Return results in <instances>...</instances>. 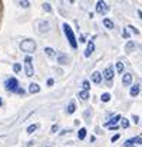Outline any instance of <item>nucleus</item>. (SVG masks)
Returning <instances> with one entry per match:
<instances>
[{
    "label": "nucleus",
    "mask_w": 142,
    "mask_h": 147,
    "mask_svg": "<svg viewBox=\"0 0 142 147\" xmlns=\"http://www.w3.org/2000/svg\"><path fill=\"white\" fill-rule=\"evenodd\" d=\"M63 30H65V35H66V38H67L70 46H72L73 49H76V48H78V42H76V38H75V35H73V30L70 29V26H69L67 23H63Z\"/></svg>",
    "instance_id": "f257e3e1"
},
{
    "label": "nucleus",
    "mask_w": 142,
    "mask_h": 147,
    "mask_svg": "<svg viewBox=\"0 0 142 147\" xmlns=\"http://www.w3.org/2000/svg\"><path fill=\"white\" fill-rule=\"evenodd\" d=\"M20 49L23 52H27V53H32L36 51V42L32 40V39H26V40H22L20 43Z\"/></svg>",
    "instance_id": "f03ea898"
},
{
    "label": "nucleus",
    "mask_w": 142,
    "mask_h": 147,
    "mask_svg": "<svg viewBox=\"0 0 142 147\" xmlns=\"http://www.w3.org/2000/svg\"><path fill=\"white\" fill-rule=\"evenodd\" d=\"M25 71L27 77H33V65H32V58L26 56L25 58Z\"/></svg>",
    "instance_id": "7ed1b4c3"
},
{
    "label": "nucleus",
    "mask_w": 142,
    "mask_h": 147,
    "mask_svg": "<svg viewBox=\"0 0 142 147\" xmlns=\"http://www.w3.org/2000/svg\"><path fill=\"white\" fill-rule=\"evenodd\" d=\"M36 26H37V30H39L40 33H46V32H49V29H50V23L46 22V20H39V22L36 23Z\"/></svg>",
    "instance_id": "20e7f679"
},
{
    "label": "nucleus",
    "mask_w": 142,
    "mask_h": 147,
    "mask_svg": "<svg viewBox=\"0 0 142 147\" xmlns=\"http://www.w3.org/2000/svg\"><path fill=\"white\" fill-rule=\"evenodd\" d=\"M17 87H19V82L16 78H10L6 81V90L7 91H17Z\"/></svg>",
    "instance_id": "39448f33"
},
{
    "label": "nucleus",
    "mask_w": 142,
    "mask_h": 147,
    "mask_svg": "<svg viewBox=\"0 0 142 147\" xmlns=\"http://www.w3.org/2000/svg\"><path fill=\"white\" fill-rule=\"evenodd\" d=\"M108 10H109V6H108L105 2L99 0V2L96 3V12H98V13H106Z\"/></svg>",
    "instance_id": "423d86ee"
},
{
    "label": "nucleus",
    "mask_w": 142,
    "mask_h": 147,
    "mask_svg": "<svg viewBox=\"0 0 142 147\" xmlns=\"http://www.w3.org/2000/svg\"><path fill=\"white\" fill-rule=\"evenodd\" d=\"M103 78L106 80V81H112V78H113V66L112 65H109L106 69H105V72H103Z\"/></svg>",
    "instance_id": "0eeeda50"
},
{
    "label": "nucleus",
    "mask_w": 142,
    "mask_h": 147,
    "mask_svg": "<svg viewBox=\"0 0 142 147\" xmlns=\"http://www.w3.org/2000/svg\"><path fill=\"white\" fill-rule=\"evenodd\" d=\"M93 51H95V45H93L92 40H89V42H88V48H86V51H85V56L89 58V56L93 53Z\"/></svg>",
    "instance_id": "6e6552de"
},
{
    "label": "nucleus",
    "mask_w": 142,
    "mask_h": 147,
    "mask_svg": "<svg viewBox=\"0 0 142 147\" xmlns=\"http://www.w3.org/2000/svg\"><path fill=\"white\" fill-rule=\"evenodd\" d=\"M131 82H132V75H131L129 72H126L125 75H123L122 84H123V87H129V85H131Z\"/></svg>",
    "instance_id": "1a4fd4ad"
},
{
    "label": "nucleus",
    "mask_w": 142,
    "mask_h": 147,
    "mask_svg": "<svg viewBox=\"0 0 142 147\" xmlns=\"http://www.w3.org/2000/svg\"><path fill=\"white\" fill-rule=\"evenodd\" d=\"M91 78H92V81H93L95 84H99V82L102 81V75H101V74H99L98 71H95V72L92 74V75H91Z\"/></svg>",
    "instance_id": "9d476101"
},
{
    "label": "nucleus",
    "mask_w": 142,
    "mask_h": 147,
    "mask_svg": "<svg viewBox=\"0 0 142 147\" xmlns=\"http://www.w3.org/2000/svg\"><path fill=\"white\" fill-rule=\"evenodd\" d=\"M66 111H67V114H73V113L76 111V104H75L73 101H70L69 105H67V110H66Z\"/></svg>",
    "instance_id": "9b49d317"
},
{
    "label": "nucleus",
    "mask_w": 142,
    "mask_h": 147,
    "mask_svg": "<svg viewBox=\"0 0 142 147\" xmlns=\"http://www.w3.org/2000/svg\"><path fill=\"white\" fill-rule=\"evenodd\" d=\"M121 118H122L121 115H115V117H113V118H112L111 121H108V123H106L105 125H106V127H112V125H113V124H116V123H118V121H119Z\"/></svg>",
    "instance_id": "f8f14e48"
},
{
    "label": "nucleus",
    "mask_w": 142,
    "mask_h": 147,
    "mask_svg": "<svg viewBox=\"0 0 142 147\" xmlns=\"http://www.w3.org/2000/svg\"><path fill=\"white\" fill-rule=\"evenodd\" d=\"M29 91H30L32 94H36V92L40 91V88H39L37 84H30V85H29Z\"/></svg>",
    "instance_id": "ddd939ff"
},
{
    "label": "nucleus",
    "mask_w": 142,
    "mask_h": 147,
    "mask_svg": "<svg viewBox=\"0 0 142 147\" xmlns=\"http://www.w3.org/2000/svg\"><path fill=\"white\" fill-rule=\"evenodd\" d=\"M57 61H59V63H67V61H69V58L65 55V53H60L59 56H57Z\"/></svg>",
    "instance_id": "4468645a"
},
{
    "label": "nucleus",
    "mask_w": 142,
    "mask_h": 147,
    "mask_svg": "<svg viewBox=\"0 0 142 147\" xmlns=\"http://www.w3.org/2000/svg\"><path fill=\"white\" fill-rule=\"evenodd\" d=\"M139 87H141V85L136 84V85H133V87L131 88V95H132V97H136V95L139 94Z\"/></svg>",
    "instance_id": "2eb2a0df"
},
{
    "label": "nucleus",
    "mask_w": 142,
    "mask_h": 147,
    "mask_svg": "<svg viewBox=\"0 0 142 147\" xmlns=\"http://www.w3.org/2000/svg\"><path fill=\"white\" fill-rule=\"evenodd\" d=\"M103 25L108 28V29H113V22L111 19H103Z\"/></svg>",
    "instance_id": "dca6fc26"
},
{
    "label": "nucleus",
    "mask_w": 142,
    "mask_h": 147,
    "mask_svg": "<svg viewBox=\"0 0 142 147\" xmlns=\"http://www.w3.org/2000/svg\"><path fill=\"white\" fill-rule=\"evenodd\" d=\"M79 98L83 100V101L88 100V98H89V92H88V91H81V92H79Z\"/></svg>",
    "instance_id": "f3484780"
},
{
    "label": "nucleus",
    "mask_w": 142,
    "mask_h": 147,
    "mask_svg": "<svg viewBox=\"0 0 142 147\" xmlns=\"http://www.w3.org/2000/svg\"><path fill=\"white\" fill-rule=\"evenodd\" d=\"M78 137H79V140H83L86 137V128H81L78 133Z\"/></svg>",
    "instance_id": "a211bd4d"
},
{
    "label": "nucleus",
    "mask_w": 142,
    "mask_h": 147,
    "mask_svg": "<svg viewBox=\"0 0 142 147\" xmlns=\"http://www.w3.org/2000/svg\"><path fill=\"white\" fill-rule=\"evenodd\" d=\"M37 127H39L37 124H32V125H29V127H27V134H32L33 131H36Z\"/></svg>",
    "instance_id": "6ab92c4d"
},
{
    "label": "nucleus",
    "mask_w": 142,
    "mask_h": 147,
    "mask_svg": "<svg viewBox=\"0 0 142 147\" xmlns=\"http://www.w3.org/2000/svg\"><path fill=\"white\" fill-rule=\"evenodd\" d=\"M133 48H135V43H133V42H128V43H126V46H125L126 52H131V51H133Z\"/></svg>",
    "instance_id": "aec40b11"
},
{
    "label": "nucleus",
    "mask_w": 142,
    "mask_h": 147,
    "mask_svg": "<svg viewBox=\"0 0 142 147\" xmlns=\"http://www.w3.org/2000/svg\"><path fill=\"white\" fill-rule=\"evenodd\" d=\"M45 52H46V55H47V56H50V58H52V56H55V51H53L52 48H46V49H45Z\"/></svg>",
    "instance_id": "412c9836"
},
{
    "label": "nucleus",
    "mask_w": 142,
    "mask_h": 147,
    "mask_svg": "<svg viewBox=\"0 0 142 147\" xmlns=\"http://www.w3.org/2000/svg\"><path fill=\"white\" fill-rule=\"evenodd\" d=\"M116 71L121 74V72H123V63L122 62H116Z\"/></svg>",
    "instance_id": "4be33fe9"
},
{
    "label": "nucleus",
    "mask_w": 142,
    "mask_h": 147,
    "mask_svg": "<svg viewBox=\"0 0 142 147\" xmlns=\"http://www.w3.org/2000/svg\"><path fill=\"white\" fill-rule=\"evenodd\" d=\"M121 124H122L123 128H128V127H129V121H128L126 118H121Z\"/></svg>",
    "instance_id": "5701e85b"
},
{
    "label": "nucleus",
    "mask_w": 142,
    "mask_h": 147,
    "mask_svg": "<svg viewBox=\"0 0 142 147\" xmlns=\"http://www.w3.org/2000/svg\"><path fill=\"white\" fill-rule=\"evenodd\" d=\"M131 143H132V144H133V143L142 144V137H133V138H131Z\"/></svg>",
    "instance_id": "b1692460"
},
{
    "label": "nucleus",
    "mask_w": 142,
    "mask_h": 147,
    "mask_svg": "<svg viewBox=\"0 0 142 147\" xmlns=\"http://www.w3.org/2000/svg\"><path fill=\"white\" fill-rule=\"evenodd\" d=\"M101 100H102L103 102H106V101H109V100H111V95L105 92V94H102V97H101Z\"/></svg>",
    "instance_id": "393cba45"
},
{
    "label": "nucleus",
    "mask_w": 142,
    "mask_h": 147,
    "mask_svg": "<svg viewBox=\"0 0 142 147\" xmlns=\"http://www.w3.org/2000/svg\"><path fill=\"white\" fill-rule=\"evenodd\" d=\"M91 87H89V81H83V91H88Z\"/></svg>",
    "instance_id": "a878e982"
},
{
    "label": "nucleus",
    "mask_w": 142,
    "mask_h": 147,
    "mask_svg": "<svg viewBox=\"0 0 142 147\" xmlns=\"http://www.w3.org/2000/svg\"><path fill=\"white\" fill-rule=\"evenodd\" d=\"M123 147H133V144L131 143V140H126V141L123 143Z\"/></svg>",
    "instance_id": "bb28decb"
},
{
    "label": "nucleus",
    "mask_w": 142,
    "mask_h": 147,
    "mask_svg": "<svg viewBox=\"0 0 142 147\" xmlns=\"http://www.w3.org/2000/svg\"><path fill=\"white\" fill-rule=\"evenodd\" d=\"M43 9H45L46 12H50V5H49V3H43Z\"/></svg>",
    "instance_id": "cd10ccee"
},
{
    "label": "nucleus",
    "mask_w": 142,
    "mask_h": 147,
    "mask_svg": "<svg viewBox=\"0 0 142 147\" xmlns=\"http://www.w3.org/2000/svg\"><path fill=\"white\" fill-rule=\"evenodd\" d=\"M13 71H15V72H19V71H20V65H19V63H15V65H13Z\"/></svg>",
    "instance_id": "c85d7f7f"
},
{
    "label": "nucleus",
    "mask_w": 142,
    "mask_h": 147,
    "mask_svg": "<svg viewBox=\"0 0 142 147\" xmlns=\"http://www.w3.org/2000/svg\"><path fill=\"white\" fill-rule=\"evenodd\" d=\"M19 5H20V6H23V7H29V5H30V3H29V2H19Z\"/></svg>",
    "instance_id": "c756f323"
},
{
    "label": "nucleus",
    "mask_w": 142,
    "mask_h": 147,
    "mask_svg": "<svg viewBox=\"0 0 142 147\" xmlns=\"http://www.w3.org/2000/svg\"><path fill=\"white\" fill-rule=\"evenodd\" d=\"M128 29H132V32H133L135 35H138V33H139V30H138V29H135V28H128Z\"/></svg>",
    "instance_id": "7c9ffc66"
},
{
    "label": "nucleus",
    "mask_w": 142,
    "mask_h": 147,
    "mask_svg": "<svg viewBox=\"0 0 142 147\" xmlns=\"http://www.w3.org/2000/svg\"><path fill=\"white\" fill-rule=\"evenodd\" d=\"M57 128H59L57 125H53V127H52V133H56V131H57Z\"/></svg>",
    "instance_id": "2f4dec72"
},
{
    "label": "nucleus",
    "mask_w": 142,
    "mask_h": 147,
    "mask_svg": "<svg viewBox=\"0 0 142 147\" xmlns=\"http://www.w3.org/2000/svg\"><path fill=\"white\" fill-rule=\"evenodd\" d=\"M118 138H119V134H115V136L112 137V141H116Z\"/></svg>",
    "instance_id": "473e14b6"
},
{
    "label": "nucleus",
    "mask_w": 142,
    "mask_h": 147,
    "mask_svg": "<svg viewBox=\"0 0 142 147\" xmlns=\"http://www.w3.org/2000/svg\"><path fill=\"white\" fill-rule=\"evenodd\" d=\"M47 85H49V87H50V85H53V80H52V78H50V80H47Z\"/></svg>",
    "instance_id": "72a5a7b5"
},
{
    "label": "nucleus",
    "mask_w": 142,
    "mask_h": 147,
    "mask_svg": "<svg viewBox=\"0 0 142 147\" xmlns=\"http://www.w3.org/2000/svg\"><path fill=\"white\" fill-rule=\"evenodd\" d=\"M133 121H135V123H136V124H138V123H139V118H138V115H133Z\"/></svg>",
    "instance_id": "f704fd0d"
},
{
    "label": "nucleus",
    "mask_w": 142,
    "mask_h": 147,
    "mask_svg": "<svg viewBox=\"0 0 142 147\" xmlns=\"http://www.w3.org/2000/svg\"><path fill=\"white\" fill-rule=\"evenodd\" d=\"M138 15H139V18L142 19V12H141V10H138Z\"/></svg>",
    "instance_id": "c9c22d12"
},
{
    "label": "nucleus",
    "mask_w": 142,
    "mask_h": 147,
    "mask_svg": "<svg viewBox=\"0 0 142 147\" xmlns=\"http://www.w3.org/2000/svg\"><path fill=\"white\" fill-rule=\"evenodd\" d=\"M0 105H2V98H0Z\"/></svg>",
    "instance_id": "e433bc0d"
}]
</instances>
